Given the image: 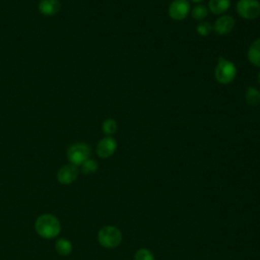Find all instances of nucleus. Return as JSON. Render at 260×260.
<instances>
[{
    "label": "nucleus",
    "mask_w": 260,
    "mask_h": 260,
    "mask_svg": "<svg viewBox=\"0 0 260 260\" xmlns=\"http://www.w3.org/2000/svg\"><path fill=\"white\" fill-rule=\"evenodd\" d=\"M35 229L37 234L42 238L53 239L60 234L61 224L55 215L45 213L36 219Z\"/></svg>",
    "instance_id": "f257e3e1"
},
{
    "label": "nucleus",
    "mask_w": 260,
    "mask_h": 260,
    "mask_svg": "<svg viewBox=\"0 0 260 260\" xmlns=\"http://www.w3.org/2000/svg\"><path fill=\"white\" fill-rule=\"evenodd\" d=\"M237 75V68L235 64L223 58H218L215 70H214V77L218 83L221 84H229L231 83Z\"/></svg>",
    "instance_id": "f03ea898"
},
{
    "label": "nucleus",
    "mask_w": 260,
    "mask_h": 260,
    "mask_svg": "<svg viewBox=\"0 0 260 260\" xmlns=\"http://www.w3.org/2000/svg\"><path fill=\"white\" fill-rule=\"evenodd\" d=\"M98 241L103 247L113 249L121 244L122 233L114 225H106L99 231Z\"/></svg>",
    "instance_id": "7ed1b4c3"
},
{
    "label": "nucleus",
    "mask_w": 260,
    "mask_h": 260,
    "mask_svg": "<svg viewBox=\"0 0 260 260\" xmlns=\"http://www.w3.org/2000/svg\"><path fill=\"white\" fill-rule=\"evenodd\" d=\"M90 147L82 142H77L69 146L67 150V157L70 164L74 166H81L90 156Z\"/></svg>",
    "instance_id": "20e7f679"
},
{
    "label": "nucleus",
    "mask_w": 260,
    "mask_h": 260,
    "mask_svg": "<svg viewBox=\"0 0 260 260\" xmlns=\"http://www.w3.org/2000/svg\"><path fill=\"white\" fill-rule=\"evenodd\" d=\"M236 8L238 14L245 19H254L260 15V2L258 0H239Z\"/></svg>",
    "instance_id": "39448f33"
},
{
    "label": "nucleus",
    "mask_w": 260,
    "mask_h": 260,
    "mask_svg": "<svg viewBox=\"0 0 260 260\" xmlns=\"http://www.w3.org/2000/svg\"><path fill=\"white\" fill-rule=\"evenodd\" d=\"M190 12V4L187 0H174L169 7V15L174 20H183Z\"/></svg>",
    "instance_id": "423d86ee"
},
{
    "label": "nucleus",
    "mask_w": 260,
    "mask_h": 260,
    "mask_svg": "<svg viewBox=\"0 0 260 260\" xmlns=\"http://www.w3.org/2000/svg\"><path fill=\"white\" fill-rule=\"evenodd\" d=\"M77 176H78L77 166L68 164L60 168V170L57 173V180L62 185H69L76 180Z\"/></svg>",
    "instance_id": "0eeeda50"
},
{
    "label": "nucleus",
    "mask_w": 260,
    "mask_h": 260,
    "mask_svg": "<svg viewBox=\"0 0 260 260\" xmlns=\"http://www.w3.org/2000/svg\"><path fill=\"white\" fill-rule=\"evenodd\" d=\"M117 149V142L111 136L101 139L96 145V153L101 158H108L114 154Z\"/></svg>",
    "instance_id": "6e6552de"
},
{
    "label": "nucleus",
    "mask_w": 260,
    "mask_h": 260,
    "mask_svg": "<svg viewBox=\"0 0 260 260\" xmlns=\"http://www.w3.org/2000/svg\"><path fill=\"white\" fill-rule=\"evenodd\" d=\"M235 27V19L230 15H222L214 22L213 29L218 35H226Z\"/></svg>",
    "instance_id": "1a4fd4ad"
},
{
    "label": "nucleus",
    "mask_w": 260,
    "mask_h": 260,
    "mask_svg": "<svg viewBox=\"0 0 260 260\" xmlns=\"http://www.w3.org/2000/svg\"><path fill=\"white\" fill-rule=\"evenodd\" d=\"M39 11L46 16H53L61 9V3L58 0H41L39 2Z\"/></svg>",
    "instance_id": "9d476101"
},
{
    "label": "nucleus",
    "mask_w": 260,
    "mask_h": 260,
    "mask_svg": "<svg viewBox=\"0 0 260 260\" xmlns=\"http://www.w3.org/2000/svg\"><path fill=\"white\" fill-rule=\"evenodd\" d=\"M248 60L254 66L260 67V38L255 40L249 47L247 53Z\"/></svg>",
    "instance_id": "9b49d317"
},
{
    "label": "nucleus",
    "mask_w": 260,
    "mask_h": 260,
    "mask_svg": "<svg viewBox=\"0 0 260 260\" xmlns=\"http://www.w3.org/2000/svg\"><path fill=\"white\" fill-rule=\"evenodd\" d=\"M231 4V0H209L208 7L213 14H222L225 12Z\"/></svg>",
    "instance_id": "f8f14e48"
},
{
    "label": "nucleus",
    "mask_w": 260,
    "mask_h": 260,
    "mask_svg": "<svg viewBox=\"0 0 260 260\" xmlns=\"http://www.w3.org/2000/svg\"><path fill=\"white\" fill-rule=\"evenodd\" d=\"M245 100L250 106H258L260 104V91L256 87L249 86L245 92Z\"/></svg>",
    "instance_id": "ddd939ff"
},
{
    "label": "nucleus",
    "mask_w": 260,
    "mask_h": 260,
    "mask_svg": "<svg viewBox=\"0 0 260 260\" xmlns=\"http://www.w3.org/2000/svg\"><path fill=\"white\" fill-rule=\"evenodd\" d=\"M55 249L58 254H60L62 256H67L72 252V245H71L70 241L62 238V239L57 240V242L55 244Z\"/></svg>",
    "instance_id": "4468645a"
},
{
    "label": "nucleus",
    "mask_w": 260,
    "mask_h": 260,
    "mask_svg": "<svg viewBox=\"0 0 260 260\" xmlns=\"http://www.w3.org/2000/svg\"><path fill=\"white\" fill-rule=\"evenodd\" d=\"M102 129H103V132L107 135V136H111L113 134H115L117 132V129H118V125H117V122L114 120V119H106L104 122H103V125H102Z\"/></svg>",
    "instance_id": "2eb2a0df"
},
{
    "label": "nucleus",
    "mask_w": 260,
    "mask_h": 260,
    "mask_svg": "<svg viewBox=\"0 0 260 260\" xmlns=\"http://www.w3.org/2000/svg\"><path fill=\"white\" fill-rule=\"evenodd\" d=\"M208 14V10H207V7L202 5V4H199V5H196L192 11H191V15L194 19L196 20H203Z\"/></svg>",
    "instance_id": "dca6fc26"
},
{
    "label": "nucleus",
    "mask_w": 260,
    "mask_h": 260,
    "mask_svg": "<svg viewBox=\"0 0 260 260\" xmlns=\"http://www.w3.org/2000/svg\"><path fill=\"white\" fill-rule=\"evenodd\" d=\"M99 169V165L94 159H86L82 165H81V172L84 175H90L93 174L98 171Z\"/></svg>",
    "instance_id": "f3484780"
},
{
    "label": "nucleus",
    "mask_w": 260,
    "mask_h": 260,
    "mask_svg": "<svg viewBox=\"0 0 260 260\" xmlns=\"http://www.w3.org/2000/svg\"><path fill=\"white\" fill-rule=\"evenodd\" d=\"M212 29H213V26L209 22H206V21H201L196 26L197 34L202 37H207L208 35H210Z\"/></svg>",
    "instance_id": "a211bd4d"
},
{
    "label": "nucleus",
    "mask_w": 260,
    "mask_h": 260,
    "mask_svg": "<svg viewBox=\"0 0 260 260\" xmlns=\"http://www.w3.org/2000/svg\"><path fill=\"white\" fill-rule=\"evenodd\" d=\"M134 260H154V256L150 250L146 248H141L136 251L134 255Z\"/></svg>",
    "instance_id": "6ab92c4d"
},
{
    "label": "nucleus",
    "mask_w": 260,
    "mask_h": 260,
    "mask_svg": "<svg viewBox=\"0 0 260 260\" xmlns=\"http://www.w3.org/2000/svg\"><path fill=\"white\" fill-rule=\"evenodd\" d=\"M258 81H259V83H260V72H259V74H258Z\"/></svg>",
    "instance_id": "aec40b11"
},
{
    "label": "nucleus",
    "mask_w": 260,
    "mask_h": 260,
    "mask_svg": "<svg viewBox=\"0 0 260 260\" xmlns=\"http://www.w3.org/2000/svg\"><path fill=\"white\" fill-rule=\"evenodd\" d=\"M192 1H194V2H199V1H202V0H192Z\"/></svg>",
    "instance_id": "412c9836"
}]
</instances>
